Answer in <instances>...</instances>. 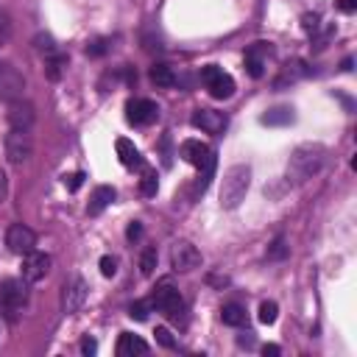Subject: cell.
<instances>
[{
    "label": "cell",
    "mask_w": 357,
    "mask_h": 357,
    "mask_svg": "<svg viewBox=\"0 0 357 357\" xmlns=\"http://www.w3.org/2000/svg\"><path fill=\"white\" fill-rule=\"evenodd\" d=\"M3 148H6V159H8L11 165H22V162H28L31 153H33V137H31L28 128H11V131L6 134Z\"/></svg>",
    "instance_id": "obj_4"
},
{
    "label": "cell",
    "mask_w": 357,
    "mask_h": 357,
    "mask_svg": "<svg viewBox=\"0 0 357 357\" xmlns=\"http://www.w3.org/2000/svg\"><path fill=\"white\" fill-rule=\"evenodd\" d=\"M112 201H114V187L100 184V187H95V190H92V198H89L86 212H89V215H100Z\"/></svg>",
    "instance_id": "obj_17"
},
{
    "label": "cell",
    "mask_w": 357,
    "mask_h": 357,
    "mask_svg": "<svg viewBox=\"0 0 357 357\" xmlns=\"http://www.w3.org/2000/svg\"><path fill=\"white\" fill-rule=\"evenodd\" d=\"M262 126H287L293 123V109L290 106H276V109H268L262 117H259Z\"/></svg>",
    "instance_id": "obj_20"
},
{
    "label": "cell",
    "mask_w": 357,
    "mask_h": 357,
    "mask_svg": "<svg viewBox=\"0 0 357 357\" xmlns=\"http://www.w3.org/2000/svg\"><path fill=\"white\" fill-rule=\"evenodd\" d=\"M301 75H307V67H304V61H293V64H284L282 67V75L276 78V89H282L287 81L293 84V81H298Z\"/></svg>",
    "instance_id": "obj_21"
},
{
    "label": "cell",
    "mask_w": 357,
    "mask_h": 357,
    "mask_svg": "<svg viewBox=\"0 0 357 357\" xmlns=\"http://www.w3.org/2000/svg\"><path fill=\"white\" fill-rule=\"evenodd\" d=\"M50 265H53L50 254L33 248V251H28L25 259H22V279H25V282H42V279L50 273Z\"/></svg>",
    "instance_id": "obj_11"
},
{
    "label": "cell",
    "mask_w": 357,
    "mask_h": 357,
    "mask_svg": "<svg viewBox=\"0 0 357 357\" xmlns=\"http://www.w3.org/2000/svg\"><path fill=\"white\" fill-rule=\"evenodd\" d=\"M198 265H201V251L192 243H187V240L173 243V248H170V268L176 273H190Z\"/></svg>",
    "instance_id": "obj_8"
},
{
    "label": "cell",
    "mask_w": 357,
    "mask_h": 357,
    "mask_svg": "<svg viewBox=\"0 0 357 357\" xmlns=\"http://www.w3.org/2000/svg\"><path fill=\"white\" fill-rule=\"evenodd\" d=\"M192 126L201 128L204 134H220L226 128V114L218 112V109H195Z\"/></svg>",
    "instance_id": "obj_14"
},
{
    "label": "cell",
    "mask_w": 357,
    "mask_h": 357,
    "mask_svg": "<svg viewBox=\"0 0 357 357\" xmlns=\"http://www.w3.org/2000/svg\"><path fill=\"white\" fill-rule=\"evenodd\" d=\"M95 351H98V343H95V337H84V340H81V354L92 357Z\"/></svg>",
    "instance_id": "obj_35"
},
{
    "label": "cell",
    "mask_w": 357,
    "mask_h": 357,
    "mask_svg": "<svg viewBox=\"0 0 357 357\" xmlns=\"http://www.w3.org/2000/svg\"><path fill=\"white\" fill-rule=\"evenodd\" d=\"M156 190H159L156 170L145 167V170H142V178H139V192H142V195H156Z\"/></svg>",
    "instance_id": "obj_24"
},
{
    "label": "cell",
    "mask_w": 357,
    "mask_h": 357,
    "mask_svg": "<svg viewBox=\"0 0 357 357\" xmlns=\"http://www.w3.org/2000/svg\"><path fill=\"white\" fill-rule=\"evenodd\" d=\"M354 6H357L354 0H337V8H340L343 14H351V11H354Z\"/></svg>",
    "instance_id": "obj_39"
},
{
    "label": "cell",
    "mask_w": 357,
    "mask_h": 357,
    "mask_svg": "<svg viewBox=\"0 0 357 357\" xmlns=\"http://www.w3.org/2000/svg\"><path fill=\"white\" fill-rule=\"evenodd\" d=\"M148 312H151V301H134V304L128 307V315L137 318V321H145Z\"/></svg>",
    "instance_id": "obj_30"
},
{
    "label": "cell",
    "mask_w": 357,
    "mask_h": 357,
    "mask_svg": "<svg viewBox=\"0 0 357 357\" xmlns=\"http://www.w3.org/2000/svg\"><path fill=\"white\" fill-rule=\"evenodd\" d=\"M100 273H103V276H114V273H117V259L109 257V254L100 257Z\"/></svg>",
    "instance_id": "obj_33"
},
{
    "label": "cell",
    "mask_w": 357,
    "mask_h": 357,
    "mask_svg": "<svg viewBox=\"0 0 357 357\" xmlns=\"http://www.w3.org/2000/svg\"><path fill=\"white\" fill-rule=\"evenodd\" d=\"M114 148H117V156H120L123 167H139V165H142V156H139V151H137V145H134L131 139L120 137V139L114 142Z\"/></svg>",
    "instance_id": "obj_18"
},
{
    "label": "cell",
    "mask_w": 357,
    "mask_h": 357,
    "mask_svg": "<svg viewBox=\"0 0 357 357\" xmlns=\"http://www.w3.org/2000/svg\"><path fill=\"white\" fill-rule=\"evenodd\" d=\"M151 307H156L159 312H165V315L173 318V321H184V298H181V293L173 287L170 279H162V282L153 287Z\"/></svg>",
    "instance_id": "obj_3"
},
{
    "label": "cell",
    "mask_w": 357,
    "mask_h": 357,
    "mask_svg": "<svg viewBox=\"0 0 357 357\" xmlns=\"http://www.w3.org/2000/svg\"><path fill=\"white\" fill-rule=\"evenodd\" d=\"M126 237H128L131 243H134V240H139V237H142V223H137V220H134V223L126 229Z\"/></svg>",
    "instance_id": "obj_36"
},
{
    "label": "cell",
    "mask_w": 357,
    "mask_h": 357,
    "mask_svg": "<svg viewBox=\"0 0 357 357\" xmlns=\"http://www.w3.org/2000/svg\"><path fill=\"white\" fill-rule=\"evenodd\" d=\"M84 178H86V176H84V173L78 170V173H73V176H67V178H64V184H67V190H73V192H75V190H78V187L84 184Z\"/></svg>",
    "instance_id": "obj_34"
},
{
    "label": "cell",
    "mask_w": 357,
    "mask_h": 357,
    "mask_svg": "<svg viewBox=\"0 0 357 357\" xmlns=\"http://www.w3.org/2000/svg\"><path fill=\"white\" fill-rule=\"evenodd\" d=\"M201 81L206 84L209 95L218 98V100H226V98L234 95V78H231L229 73H223L218 64H206V67H201Z\"/></svg>",
    "instance_id": "obj_5"
},
{
    "label": "cell",
    "mask_w": 357,
    "mask_h": 357,
    "mask_svg": "<svg viewBox=\"0 0 357 357\" xmlns=\"http://www.w3.org/2000/svg\"><path fill=\"white\" fill-rule=\"evenodd\" d=\"M324 165H326V148L318 145V142H304V145H298V148L290 153L287 178H290L293 184H304L307 178L318 176Z\"/></svg>",
    "instance_id": "obj_1"
},
{
    "label": "cell",
    "mask_w": 357,
    "mask_h": 357,
    "mask_svg": "<svg viewBox=\"0 0 357 357\" xmlns=\"http://www.w3.org/2000/svg\"><path fill=\"white\" fill-rule=\"evenodd\" d=\"M11 33H14V22H11V14H8L6 8H0V47H6V45H8Z\"/></svg>",
    "instance_id": "obj_26"
},
{
    "label": "cell",
    "mask_w": 357,
    "mask_h": 357,
    "mask_svg": "<svg viewBox=\"0 0 357 357\" xmlns=\"http://www.w3.org/2000/svg\"><path fill=\"white\" fill-rule=\"evenodd\" d=\"M151 81L156 84V86H173L176 84V75H173V67H167V64H153L151 67Z\"/></svg>",
    "instance_id": "obj_22"
},
{
    "label": "cell",
    "mask_w": 357,
    "mask_h": 357,
    "mask_svg": "<svg viewBox=\"0 0 357 357\" xmlns=\"http://www.w3.org/2000/svg\"><path fill=\"white\" fill-rule=\"evenodd\" d=\"M22 95H25V75L11 61H0V100L14 103Z\"/></svg>",
    "instance_id": "obj_7"
},
{
    "label": "cell",
    "mask_w": 357,
    "mask_h": 357,
    "mask_svg": "<svg viewBox=\"0 0 357 357\" xmlns=\"http://www.w3.org/2000/svg\"><path fill=\"white\" fill-rule=\"evenodd\" d=\"M304 28L307 31H315L318 28V17L315 14H304Z\"/></svg>",
    "instance_id": "obj_38"
},
{
    "label": "cell",
    "mask_w": 357,
    "mask_h": 357,
    "mask_svg": "<svg viewBox=\"0 0 357 357\" xmlns=\"http://www.w3.org/2000/svg\"><path fill=\"white\" fill-rule=\"evenodd\" d=\"M271 56V47L265 42H254L248 50H245V70L251 78H262L265 73V59Z\"/></svg>",
    "instance_id": "obj_15"
},
{
    "label": "cell",
    "mask_w": 357,
    "mask_h": 357,
    "mask_svg": "<svg viewBox=\"0 0 357 357\" xmlns=\"http://www.w3.org/2000/svg\"><path fill=\"white\" fill-rule=\"evenodd\" d=\"M276 315H279L276 301H262V304H259V321H262V324H273Z\"/></svg>",
    "instance_id": "obj_29"
},
{
    "label": "cell",
    "mask_w": 357,
    "mask_h": 357,
    "mask_svg": "<svg viewBox=\"0 0 357 357\" xmlns=\"http://www.w3.org/2000/svg\"><path fill=\"white\" fill-rule=\"evenodd\" d=\"M156 340H159V346H165V349H176V340H173V335H170V329L167 326H156Z\"/></svg>",
    "instance_id": "obj_31"
},
{
    "label": "cell",
    "mask_w": 357,
    "mask_h": 357,
    "mask_svg": "<svg viewBox=\"0 0 357 357\" xmlns=\"http://www.w3.org/2000/svg\"><path fill=\"white\" fill-rule=\"evenodd\" d=\"M156 259H159L156 248H153V245H148V248L139 254V273H142V276H151V273H153V268H156Z\"/></svg>",
    "instance_id": "obj_25"
},
{
    "label": "cell",
    "mask_w": 357,
    "mask_h": 357,
    "mask_svg": "<svg viewBox=\"0 0 357 357\" xmlns=\"http://www.w3.org/2000/svg\"><path fill=\"white\" fill-rule=\"evenodd\" d=\"M0 304L8 312V318H14V312H20L28 304V282L25 279H3V284H0Z\"/></svg>",
    "instance_id": "obj_6"
},
{
    "label": "cell",
    "mask_w": 357,
    "mask_h": 357,
    "mask_svg": "<svg viewBox=\"0 0 357 357\" xmlns=\"http://www.w3.org/2000/svg\"><path fill=\"white\" fill-rule=\"evenodd\" d=\"M109 50V39H92L86 45V56H103Z\"/></svg>",
    "instance_id": "obj_32"
},
{
    "label": "cell",
    "mask_w": 357,
    "mask_h": 357,
    "mask_svg": "<svg viewBox=\"0 0 357 357\" xmlns=\"http://www.w3.org/2000/svg\"><path fill=\"white\" fill-rule=\"evenodd\" d=\"M220 318H223V324H229V326H240L243 321H245V310L240 307V304H223V310H220Z\"/></svg>",
    "instance_id": "obj_23"
},
{
    "label": "cell",
    "mask_w": 357,
    "mask_h": 357,
    "mask_svg": "<svg viewBox=\"0 0 357 357\" xmlns=\"http://www.w3.org/2000/svg\"><path fill=\"white\" fill-rule=\"evenodd\" d=\"M86 293H89V287H86V282L81 276L67 279L64 287H61V310L64 312H78L84 307V301H86Z\"/></svg>",
    "instance_id": "obj_12"
},
{
    "label": "cell",
    "mask_w": 357,
    "mask_h": 357,
    "mask_svg": "<svg viewBox=\"0 0 357 357\" xmlns=\"http://www.w3.org/2000/svg\"><path fill=\"white\" fill-rule=\"evenodd\" d=\"M6 195H8V178H6V173L0 170V204L6 201Z\"/></svg>",
    "instance_id": "obj_37"
},
{
    "label": "cell",
    "mask_w": 357,
    "mask_h": 357,
    "mask_svg": "<svg viewBox=\"0 0 357 357\" xmlns=\"http://www.w3.org/2000/svg\"><path fill=\"white\" fill-rule=\"evenodd\" d=\"M248 187H251V167L248 165H231L220 181V206L237 209L243 204Z\"/></svg>",
    "instance_id": "obj_2"
},
{
    "label": "cell",
    "mask_w": 357,
    "mask_h": 357,
    "mask_svg": "<svg viewBox=\"0 0 357 357\" xmlns=\"http://www.w3.org/2000/svg\"><path fill=\"white\" fill-rule=\"evenodd\" d=\"M156 117H159V109H156V103L148 100V98H131V100L126 103V120H128L131 126H151Z\"/></svg>",
    "instance_id": "obj_10"
},
{
    "label": "cell",
    "mask_w": 357,
    "mask_h": 357,
    "mask_svg": "<svg viewBox=\"0 0 357 357\" xmlns=\"http://www.w3.org/2000/svg\"><path fill=\"white\" fill-rule=\"evenodd\" d=\"M33 45H36V50H39L42 56H50V53L59 50V47H56V39H53L50 33H36V36H33Z\"/></svg>",
    "instance_id": "obj_27"
},
{
    "label": "cell",
    "mask_w": 357,
    "mask_h": 357,
    "mask_svg": "<svg viewBox=\"0 0 357 357\" xmlns=\"http://www.w3.org/2000/svg\"><path fill=\"white\" fill-rule=\"evenodd\" d=\"M117 357H134V354H145L148 351V343L139 337V335H131V332H123L117 337Z\"/></svg>",
    "instance_id": "obj_16"
},
{
    "label": "cell",
    "mask_w": 357,
    "mask_h": 357,
    "mask_svg": "<svg viewBox=\"0 0 357 357\" xmlns=\"http://www.w3.org/2000/svg\"><path fill=\"white\" fill-rule=\"evenodd\" d=\"M262 354H265V357H268V354L273 357V354H279V346H276V343H268V346L262 349Z\"/></svg>",
    "instance_id": "obj_40"
},
{
    "label": "cell",
    "mask_w": 357,
    "mask_h": 357,
    "mask_svg": "<svg viewBox=\"0 0 357 357\" xmlns=\"http://www.w3.org/2000/svg\"><path fill=\"white\" fill-rule=\"evenodd\" d=\"M67 73V56L64 53H50V56H45V75L50 78V81H61V75Z\"/></svg>",
    "instance_id": "obj_19"
},
{
    "label": "cell",
    "mask_w": 357,
    "mask_h": 357,
    "mask_svg": "<svg viewBox=\"0 0 357 357\" xmlns=\"http://www.w3.org/2000/svg\"><path fill=\"white\" fill-rule=\"evenodd\" d=\"M6 245H8L11 254L25 257L28 251L36 248V231L31 226H25V223H11L6 229Z\"/></svg>",
    "instance_id": "obj_9"
},
{
    "label": "cell",
    "mask_w": 357,
    "mask_h": 357,
    "mask_svg": "<svg viewBox=\"0 0 357 357\" xmlns=\"http://www.w3.org/2000/svg\"><path fill=\"white\" fill-rule=\"evenodd\" d=\"M287 251H290V248H287L284 237L279 234V237H276V240L268 245V259H284V257H287Z\"/></svg>",
    "instance_id": "obj_28"
},
{
    "label": "cell",
    "mask_w": 357,
    "mask_h": 357,
    "mask_svg": "<svg viewBox=\"0 0 357 357\" xmlns=\"http://www.w3.org/2000/svg\"><path fill=\"white\" fill-rule=\"evenodd\" d=\"M6 120H8L11 128H28V131H31V126H33V120H36V109H33V103H28V100L20 98V100L8 103Z\"/></svg>",
    "instance_id": "obj_13"
}]
</instances>
